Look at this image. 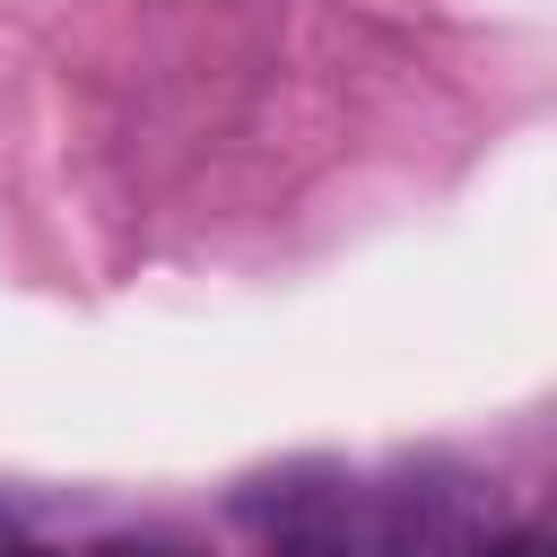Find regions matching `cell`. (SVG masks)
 I'll use <instances>...</instances> for the list:
<instances>
[{
    "mask_svg": "<svg viewBox=\"0 0 557 557\" xmlns=\"http://www.w3.org/2000/svg\"><path fill=\"white\" fill-rule=\"evenodd\" d=\"M461 557H548V540H540V531H496V540L479 531V540H470Z\"/></svg>",
    "mask_w": 557,
    "mask_h": 557,
    "instance_id": "cell-1",
    "label": "cell"
},
{
    "mask_svg": "<svg viewBox=\"0 0 557 557\" xmlns=\"http://www.w3.org/2000/svg\"><path fill=\"white\" fill-rule=\"evenodd\" d=\"M96 557H191V548H174V540H104Z\"/></svg>",
    "mask_w": 557,
    "mask_h": 557,
    "instance_id": "cell-2",
    "label": "cell"
},
{
    "mask_svg": "<svg viewBox=\"0 0 557 557\" xmlns=\"http://www.w3.org/2000/svg\"><path fill=\"white\" fill-rule=\"evenodd\" d=\"M0 557H52V548H35V540H17V522L0 513Z\"/></svg>",
    "mask_w": 557,
    "mask_h": 557,
    "instance_id": "cell-3",
    "label": "cell"
}]
</instances>
